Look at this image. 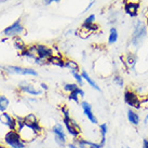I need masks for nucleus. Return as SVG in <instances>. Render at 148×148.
<instances>
[{
	"mask_svg": "<svg viewBox=\"0 0 148 148\" xmlns=\"http://www.w3.org/2000/svg\"><path fill=\"white\" fill-rule=\"evenodd\" d=\"M64 67L70 69V71H79L78 63L73 61V60H67V61H65V66Z\"/></svg>",
	"mask_w": 148,
	"mask_h": 148,
	"instance_id": "obj_21",
	"label": "nucleus"
},
{
	"mask_svg": "<svg viewBox=\"0 0 148 148\" xmlns=\"http://www.w3.org/2000/svg\"><path fill=\"white\" fill-rule=\"evenodd\" d=\"M5 69L11 74L17 75H30V76H37V71L33 68H24V67H18V66H8Z\"/></svg>",
	"mask_w": 148,
	"mask_h": 148,
	"instance_id": "obj_9",
	"label": "nucleus"
},
{
	"mask_svg": "<svg viewBox=\"0 0 148 148\" xmlns=\"http://www.w3.org/2000/svg\"><path fill=\"white\" fill-rule=\"evenodd\" d=\"M83 96H84V92H83L82 89H80L78 86L76 90L70 92L69 94H68V99L69 101H74L76 103H79V97H83Z\"/></svg>",
	"mask_w": 148,
	"mask_h": 148,
	"instance_id": "obj_15",
	"label": "nucleus"
},
{
	"mask_svg": "<svg viewBox=\"0 0 148 148\" xmlns=\"http://www.w3.org/2000/svg\"><path fill=\"white\" fill-rule=\"evenodd\" d=\"M124 11L127 12V14H129L132 17L137 16V14L140 12V4L137 3V2L129 1L124 5Z\"/></svg>",
	"mask_w": 148,
	"mask_h": 148,
	"instance_id": "obj_12",
	"label": "nucleus"
},
{
	"mask_svg": "<svg viewBox=\"0 0 148 148\" xmlns=\"http://www.w3.org/2000/svg\"><path fill=\"white\" fill-rule=\"evenodd\" d=\"M63 123H64V127H65L67 133H68L71 137H74V138H78L79 136H80L81 132L78 131V130H77V129L71 124V117H68V118H63Z\"/></svg>",
	"mask_w": 148,
	"mask_h": 148,
	"instance_id": "obj_10",
	"label": "nucleus"
},
{
	"mask_svg": "<svg viewBox=\"0 0 148 148\" xmlns=\"http://www.w3.org/2000/svg\"><path fill=\"white\" fill-rule=\"evenodd\" d=\"M74 142L78 145L79 148H103L99 145V143H94V142L84 140V138H81V137L74 138Z\"/></svg>",
	"mask_w": 148,
	"mask_h": 148,
	"instance_id": "obj_11",
	"label": "nucleus"
},
{
	"mask_svg": "<svg viewBox=\"0 0 148 148\" xmlns=\"http://www.w3.org/2000/svg\"><path fill=\"white\" fill-rule=\"evenodd\" d=\"M142 148H148V138H144L142 142Z\"/></svg>",
	"mask_w": 148,
	"mask_h": 148,
	"instance_id": "obj_30",
	"label": "nucleus"
},
{
	"mask_svg": "<svg viewBox=\"0 0 148 148\" xmlns=\"http://www.w3.org/2000/svg\"><path fill=\"white\" fill-rule=\"evenodd\" d=\"M147 25H148V18H147Z\"/></svg>",
	"mask_w": 148,
	"mask_h": 148,
	"instance_id": "obj_36",
	"label": "nucleus"
},
{
	"mask_svg": "<svg viewBox=\"0 0 148 148\" xmlns=\"http://www.w3.org/2000/svg\"><path fill=\"white\" fill-rule=\"evenodd\" d=\"M81 76H82V78H83V79H86V82L89 83V84H90V86H92L93 89H95L96 91H101V88L99 86V84H97V83L95 82V81L93 80V79L91 78L90 76L88 75V73H86V71L82 70V73H81Z\"/></svg>",
	"mask_w": 148,
	"mask_h": 148,
	"instance_id": "obj_18",
	"label": "nucleus"
},
{
	"mask_svg": "<svg viewBox=\"0 0 148 148\" xmlns=\"http://www.w3.org/2000/svg\"><path fill=\"white\" fill-rule=\"evenodd\" d=\"M112 82H114V84H116L117 86H119V88H123V86H124L123 78L118 74L114 75V77H112Z\"/></svg>",
	"mask_w": 148,
	"mask_h": 148,
	"instance_id": "obj_24",
	"label": "nucleus"
},
{
	"mask_svg": "<svg viewBox=\"0 0 148 148\" xmlns=\"http://www.w3.org/2000/svg\"><path fill=\"white\" fill-rule=\"evenodd\" d=\"M91 34H93V33H92L88 27L83 26V25L78 29V30H77V35H78V37L82 38V39H86V38L90 36Z\"/></svg>",
	"mask_w": 148,
	"mask_h": 148,
	"instance_id": "obj_19",
	"label": "nucleus"
},
{
	"mask_svg": "<svg viewBox=\"0 0 148 148\" xmlns=\"http://www.w3.org/2000/svg\"><path fill=\"white\" fill-rule=\"evenodd\" d=\"M49 63L54 66H58V67H64L65 66V61L60 55H53L49 58Z\"/></svg>",
	"mask_w": 148,
	"mask_h": 148,
	"instance_id": "obj_17",
	"label": "nucleus"
},
{
	"mask_svg": "<svg viewBox=\"0 0 148 148\" xmlns=\"http://www.w3.org/2000/svg\"><path fill=\"white\" fill-rule=\"evenodd\" d=\"M23 29L24 28L21 24V20H17L12 25H10L9 27L4 29L3 34L5 36H16V35H20L23 32Z\"/></svg>",
	"mask_w": 148,
	"mask_h": 148,
	"instance_id": "obj_8",
	"label": "nucleus"
},
{
	"mask_svg": "<svg viewBox=\"0 0 148 148\" xmlns=\"http://www.w3.org/2000/svg\"><path fill=\"white\" fill-rule=\"evenodd\" d=\"M0 148H8L7 146H3V145H0Z\"/></svg>",
	"mask_w": 148,
	"mask_h": 148,
	"instance_id": "obj_35",
	"label": "nucleus"
},
{
	"mask_svg": "<svg viewBox=\"0 0 148 148\" xmlns=\"http://www.w3.org/2000/svg\"><path fill=\"white\" fill-rule=\"evenodd\" d=\"M123 99H124L125 104H127L129 106L131 107L132 109H134V110H140V97L136 94L135 91L127 89V90L124 91Z\"/></svg>",
	"mask_w": 148,
	"mask_h": 148,
	"instance_id": "obj_4",
	"label": "nucleus"
},
{
	"mask_svg": "<svg viewBox=\"0 0 148 148\" xmlns=\"http://www.w3.org/2000/svg\"><path fill=\"white\" fill-rule=\"evenodd\" d=\"M9 105H10V101L8 99V97L4 95H0V112H4Z\"/></svg>",
	"mask_w": 148,
	"mask_h": 148,
	"instance_id": "obj_22",
	"label": "nucleus"
},
{
	"mask_svg": "<svg viewBox=\"0 0 148 148\" xmlns=\"http://www.w3.org/2000/svg\"><path fill=\"white\" fill-rule=\"evenodd\" d=\"M78 88V86L77 84H75V83H67V84H65L64 86V91H66V92H68V93H70V92H73V91H75L76 89Z\"/></svg>",
	"mask_w": 148,
	"mask_h": 148,
	"instance_id": "obj_25",
	"label": "nucleus"
},
{
	"mask_svg": "<svg viewBox=\"0 0 148 148\" xmlns=\"http://www.w3.org/2000/svg\"><path fill=\"white\" fill-rule=\"evenodd\" d=\"M118 40V32L115 27L110 28V32H109V36H108V43L109 45H114L116 43Z\"/></svg>",
	"mask_w": 148,
	"mask_h": 148,
	"instance_id": "obj_20",
	"label": "nucleus"
},
{
	"mask_svg": "<svg viewBox=\"0 0 148 148\" xmlns=\"http://www.w3.org/2000/svg\"><path fill=\"white\" fill-rule=\"evenodd\" d=\"M144 124H146V125L148 124V114L146 116H145V118H144Z\"/></svg>",
	"mask_w": 148,
	"mask_h": 148,
	"instance_id": "obj_33",
	"label": "nucleus"
},
{
	"mask_svg": "<svg viewBox=\"0 0 148 148\" xmlns=\"http://www.w3.org/2000/svg\"><path fill=\"white\" fill-rule=\"evenodd\" d=\"M146 36V25L142 21H137L134 25V30L131 37V43L134 47H137L144 40Z\"/></svg>",
	"mask_w": 148,
	"mask_h": 148,
	"instance_id": "obj_2",
	"label": "nucleus"
},
{
	"mask_svg": "<svg viewBox=\"0 0 148 148\" xmlns=\"http://www.w3.org/2000/svg\"><path fill=\"white\" fill-rule=\"evenodd\" d=\"M20 89H21L23 92L25 93H27V94H30V95H40L41 94V91L36 89L34 86H30V84H25V86H20Z\"/></svg>",
	"mask_w": 148,
	"mask_h": 148,
	"instance_id": "obj_16",
	"label": "nucleus"
},
{
	"mask_svg": "<svg viewBox=\"0 0 148 148\" xmlns=\"http://www.w3.org/2000/svg\"><path fill=\"white\" fill-rule=\"evenodd\" d=\"M122 148H123V147H122Z\"/></svg>",
	"mask_w": 148,
	"mask_h": 148,
	"instance_id": "obj_38",
	"label": "nucleus"
},
{
	"mask_svg": "<svg viewBox=\"0 0 148 148\" xmlns=\"http://www.w3.org/2000/svg\"><path fill=\"white\" fill-rule=\"evenodd\" d=\"M0 122L3 123L4 125H7V127L10 129V131H16V129H17L16 119L13 118L11 115H9L8 112L4 111V112H2V114L0 115Z\"/></svg>",
	"mask_w": 148,
	"mask_h": 148,
	"instance_id": "obj_6",
	"label": "nucleus"
},
{
	"mask_svg": "<svg viewBox=\"0 0 148 148\" xmlns=\"http://www.w3.org/2000/svg\"><path fill=\"white\" fill-rule=\"evenodd\" d=\"M41 86H42V89H43V90H48V86H47V84H45V83H41Z\"/></svg>",
	"mask_w": 148,
	"mask_h": 148,
	"instance_id": "obj_34",
	"label": "nucleus"
},
{
	"mask_svg": "<svg viewBox=\"0 0 148 148\" xmlns=\"http://www.w3.org/2000/svg\"><path fill=\"white\" fill-rule=\"evenodd\" d=\"M52 133L54 134L55 143L61 148H65L67 146V136L64 131V127L61 123H56L52 127Z\"/></svg>",
	"mask_w": 148,
	"mask_h": 148,
	"instance_id": "obj_3",
	"label": "nucleus"
},
{
	"mask_svg": "<svg viewBox=\"0 0 148 148\" xmlns=\"http://www.w3.org/2000/svg\"><path fill=\"white\" fill-rule=\"evenodd\" d=\"M80 106L82 108L83 114L86 115V117L88 118V120L90 121L91 123H93V124L99 123V120L96 118V116H95L94 114H93V111H92V106L90 105V103H88V102H81V103H80Z\"/></svg>",
	"mask_w": 148,
	"mask_h": 148,
	"instance_id": "obj_7",
	"label": "nucleus"
},
{
	"mask_svg": "<svg viewBox=\"0 0 148 148\" xmlns=\"http://www.w3.org/2000/svg\"><path fill=\"white\" fill-rule=\"evenodd\" d=\"M24 123L26 124V125H28L29 127H32L37 134H41L42 131H43L41 124L38 121V118L36 117L35 114H28L27 116H25Z\"/></svg>",
	"mask_w": 148,
	"mask_h": 148,
	"instance_id": "obj_5",
	"label": "nucleus"
},
{
	"mask_svg": "<svg viewBox=\"0 0 148 148\" xmlns=\"http://www.w3.org/2000/svg\"><path fill=\"white\" fill-rule=\"evenodd\" d=\"M4 143L10 148H25L26 143L22 140L17 131H9L4 135Z\"/></svg>",
	"mask_w": 148,
	"mask_h": 148,
	"instance_id": "obj_1",
	"label": "nucleus"
},
{
	"mask_svg": "<svg viewBox=\"0 0 148 148\" xmlns=\"http://www.w3.org/2000/svg\"><path fill=\"white\" fill-rule=\"evenodd\" d=\"M127 148H131V147H127Z\"/></svg>",
	"mask_w": 148,
	"mask_h": 148,
	"instance_id": "obj_37",
	"label": "nucleus"
},
{
	"mask_svg": "<svg viewBox=\"0 0 148 148\" xmlns=\"http://www.w3.org/2000/svg\"><path fill=\"white\" fill-rule=\"evenodd\" d=\"M95 21V15H93V14H91L90 16H88V18H86L84 20V22H83V24H93Z\"/></svg>",
	"mask_w": 148,
	"mask_h": 148,
	"instance_id": "obj_29",
	"label": "nucleus"
},
{
	"mask_svg": "<svg viewBox=\"0 0 148 148\" xmlns=\"http://www.w3.org/2000/svg\"><path fill=\"white\" fill-rule=\"evenodd\" d=\"M61 112H62V115H63V118H68V117H70L69 109H68V107L65 106V105L61 107Z\"/></svg>",
	"mask_w": 148,
	"mask_h": 148,
	"instance_id": "obj_28",
	"label": "nucleus"
},
{
	"mask_svg": "<svg viewBox=\"0 0 148 148\" xmlns=\"http://www.w3.org/2000/svg\"><path fill=\"white\" fill-rule=\"evenodd\" d=\"M127 120H129V122H130L132 125H134V127H137V125H140V115L136 112V110L132 109V108L127 109Z\"/></svg>",
	"mask_w": 148,
	"mask_h": 148,
	"instance_id": "obj_13",
	"label": "nucleus"
},
{
	"mask_svg": "<svg viewBox=\"0 0 148 148\" xmlns=\"http://www.w3.org/2000/svg\"><path fill=\"white\" fill-rule=\"evenodd\" d=\"M108 132V127L106 123L99 124V133H101V137H106V134Z\"/></svg>",
	"mask_w": 148,
	"mask_h": 148,
	"instance_id": "obj_26",
	"label": "nucleus"
},
{
	"mask_svg": "<svg viewBox=\"0 0 148 148\" xmlns=\"http://www.w3.org/2000/svg\"><path fill=\"white\" fill-rule=\"evenodd\" d=\"M67 148H79V146L75 142L73 143H69V144H67Z\"/></svg>",
	"mask_w": 148,
	"mask_h": 148,
	"instance_id": "obj_31",
	"label": "nucleus"
},
{
	"mask_svg": "<svg viewBox=\"0 0 148 148\" xmlns=\"http://www.w3.org/2000/svg\"><path fill=\"white\" fill-rule=\"evenodd\" d=\"M123 58H124V63H125V66L127 67V69H131V68L135 67L136 63H137V55L135 53L129 52Z\"/></svg>",
	"mask_w": 148,
	"mask_h": 148,
	"instance_id": "obj_14",
	"label": "nucleus"
},
{
	"mask_svg": "<svg viewBox=\"0 0 148 148\" xmlns=\"http://www.w3.org/2000/svg\"><path fill=\"white\" fill-rule=\"evenodd\" d=\"M53 1H60V0H43V3H45V4H50L51 2H53Z\"/></svg>",
	"mask_w": 148,
	"mask_h": 148,
	"instance_id": "obj_32",
	"label": "nucleus"
},
{
	"mask_svg": "<svg viewBox=\"0 0 148 148\" xmlns=\"http://www.w3.org/2000/svg\"><path fill=\"white\" fill-rule=\"evenodd\" d=\"M71 75L74 76V78L77 80V82L80 84V86H82V83H83V80H82V76L79 74V71H71Z\"/></svg>",
	"mask_w": 148,
	"mask_h": 148,
	"instance_id": "obj_27",
	"label": "nucleus"
},
{
	"mask_svg": "<svg viewBox=\"0 0 148 148\" xmlns=\"http://www.w3.org/2000/svg\"><path fill=\"white\" fill-rule=\"evenodd\" d=\"M14 45H15V47H16V49L20 50L22 53L24 52L25 50L27 49V45H25V42H23V40H22L20 37L15 38V40H14Z\"/></svg>",
	"mask_w": 148,
	"mask_h": 148,
	"instance_id": "obj_23",
	"label": "nucleus"
}]
</instances>
